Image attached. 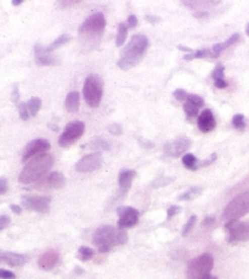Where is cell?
I'll list each match as a JSON object with an SVG mask.
<instances>
[{"label":"cell","instance_id":"1","mask_svg":"<svg viewBox=\"0 0 249 279\" xmlns=\"http://www.w3.org/2000/svg\"><path fill=\"white\" fill-rule=\"evenodd\" d=\"M54 163H55L54 156L50 154L34 156L26 163V166L23 167L19 177V181L23 184H32V183L39 182L52 170Z\"/></svg>","mask_w":249,"mask_h":279},{"label":"cell","instance_id":"2","mask_svg":"<svg viewBox=\"0 0 249 279\" xmlns=\"http://www.w3.org/2000/svg\"><path fill=\"white\" fill-rule=\"evenodd\" d=\"M147 48H148V39L146 35L141 34V33L133 35L121 54L118 61L119 67L122 70H129V68L136 66L145 56Z\"/></svg>","mask_w":249,"mask_h":279},{"label":"cell","instance_id":"3","mask_svg":"<svg viewBox=\"0 0 249 279\" xmlns=\"http://www.w3.org/2000/svg\"><path fill=\"white\" fill-rule=\"evenodd\" d=\"M128 242V234L124 229H119L112 226H103L96 229L92 236V243L98 251L109 253L112 248L119 247Z\"/></svg>","mask_w":249,"mask_h":279},{"label":"cell","instance_id":"4","mask_svg":"<svg viewBox=\"0 0 249 279\" xmlns=\"http://www.w3.org/2000/svg\"><path fill=\"white\" fill-rule=\"evenodd\" d=\"M83 95L90 107H97L104 95L103 78L98 74H90L86 77L83 87Z\"/></svg>","mask_w":249,"mask_h":279},{"label":"cell","instance_id":"5","mask_svg":"<svg viewBox=\"0 0 249 279\" xmlns=\"http://www.w3.org/2000/svg\"><path fill=\"white\" fill-rule=\"evenodd\" d=\"M249 212V190L237 195L229 203L223 212V220L226 222L237 221Z\"/></svg>","mask_w":249,"mask_h":279},{"label":"cell","instance_id":"6","mask_svg":"<svg viewBox=\"0 0 249 279\" xmlns=\"http://www.w3.org/2000/svg\"><path fill=\"white\" fill-rule=\"evenodd\" d=\"M214 266V259L211 254H203L188 263L186 277L187 279H201L209 274Z\"/></svg>","mask_w":249,"mask_h":279},{"label":"cell","instance_id":"7","mask_svg":"<svg viewBox=\"0 0 249 279\" xmlns=\"http://www.w3.org/2000/svg\"><path fill=\"white\" fill-rule=\"evenodd\" d=\"M105 27H106V19H105L104 14L96 13L89 16L82 26L79 27V34L80 35H89L92 39H98L103 35Z\"/></svg>","mask_w":249,"mask_h":279},{"label":"cell","instance_id":"8","mask_svg":"<svg viewBox=\"0 0 249 279\" xmlns=\"http://www.w3.org/2000/svg\"><path fill=\"white\" fill-rule=\"evenodd\" d=\"M85 132V125L82 121H73L66 126L64 133L59 138L60 146H70L74 142H77Z\"/></svg>","mask_w":249,"mask_h":279},{"label":"cell","instance_id":"9","mask_svg":"<svg viewBox=\"0 0 249 279\" xmlns=\"http://www.w3.org/2000/svg\"><path fill=\"white\" fill-rule=\"evenodd\" d=\"M225 228L229 232V243L249 241V223L247 222H227Z\"/></svg>","mask_w":249,"mask_h":279},{"label":"cell","instance_id":"10","mask_svg":"<svg viewBox=\"0 0 249 279\" xmlns=\"http://www.w3.org/2000/svg\"><path fill=\"white\" fill-rule=\"evenodd\" d=\"M103 165V155L100 152H92L83 156L79 161L76 164L77 172L80 173H90L98 170Z\"/></svg>","mask_w":249,"mask_h":279},{"label":"cell","instance_id":"11","mask_svg":"<svg viewBox=\"0 0 249 279\" xmlns=\"http://www.w3.org/2000/svg\"><path fill=\"white\" fill-rule=\"evenodd\" d=\"M192 142L186 137H179L164 145V152L170 157H180L191 148Z\"/></svg>","mask_w":249,"mask_h":279},{"label":"cell","instance_id":"12","mask_svg":"<svg viewBox=\"0 0 249 279\" xmlns=\"http://www.w3.org/2000/svg\"><path fill=\"white\" fill-rule=\"evenodd\" d=\"M118 212L119 229H127V228L134 227L139 221V211L136 209L130 208V206H122L117 209Z\"/></svg>","mask_w":249,"mask_h":279},{"label":"cell","instance_id":"13","mask_svg":"<svg viewBox=\"0 0 249 279\" xmlns=\"http://www.w3.org/2000/svg\"><path fill=\"white\" fill-rule=\"evenodd\" d=\"M50 149V143L47 142L46 139H34L32 140L31 143L27 144L25 151H23V156H22V161L23 163H27L28 160H31L32 157L34 156L45 154L47 150Z\"/></svg>","mask_w":249,"mask_h":279},{"label":"cell","instance_id":"14","mask_svg":"<svg viewBox=\"0 0 249 279\" xmlns=\"http://www.w3.org/2000/svg\"><path fill=\"white\" fill-rule=\"evenodd\" d=\"M50 202L52 199L49 196H23L22 205L27 210L46 214L50 210Z\"/></svg>","mask_w":249,"mask_h":279},{"label":"cell","instance_id":"15","mask_svg":"<svg viewBox=\"0 0 249 279\" xmlns=\"http://www.w3.org/2000/svg\"><path fill=\"white\" fill-rule=\"evenodd\" d=\"M65 183V176L61 172H53L37 182V185L34 188L43 189V190L45 189H60L64 187Z\"/></svg>","mask_w":249,"mask_h":279},{"label":"cell","instance_id":"16","mask_svg":"<svg viewBox=\"0 0 249 279\" xmlns=\"http://www.w3.org/2000/svg\"><path fill=\"white\" fill-rule=\"evenodd\" d=\"M198 128L203 133H209L215 128L217 126V121H215V117L213 115V112L209 109L203 110V112L198 116L197 119Z\"/></svg>","mask_w":249,"mask_h":279},{"label":"cell","instance_id":"17","mask_svg":"<svg viewBox=\"0 0 249 279\" xmlns=\"http://www.w3.org/2000/svg\"><path fill=\"white\" fill-rule=\"evenodd\" d=\"M27 261H28V257L26 255L0 251V263H5L11 267H20L25 265Z\"/></svg>","mask_w":249,"mask_h":279},{"label":"cell","instance_id":"18","mask_svg":"<svg viewBox=\"0 0 249 279\" xmlns=\"http://www.w3.org/2000/svg\"><path fill=\"white\" fill-rule=\"evenodd\" d=\"M35 53V62L40 66H54L59 64V60L56 56H53L52 54H46L43 50V46L37 44L34 47Z\"/></svg>","mask_w":249,"mask_h":279},{"label":"cell","instance_id":"19","mask_svg":"<svg viewBox=\"0 0 249 279\" xmlns=\"http://www.w3.org/2000/svg\"><path fill=\"white\" fill-rule=\"evenodd\" d=\"M58 261H59L58 251L50 250V251H46V253L41 255L40 259H39V261H38V265L41 269L49 271V269H52L56 266Z\"/></svg>","mask_w":249,"mask_h":279},{"label":"cell","instance_id":"20","mask_svg":"<svg viewBox=\"0 0 249 279\" xmlns=\"http://www.w3.org/2000/svg\"><path fill=\"white\" fill-rule=\"evenodd\" d=\"M136 176V172L133 170H124L119 173V189H121V193L125 194L128 193V190L131 187V183H133V179Z\"/></svg>","mask_w":249,"mask_h":279},{"label":"cell","instance_id":"21","mask_svg":"<svg viewBox=\"0 0 249 279\" xmlns=\"http://www.w3.org/2000/svg\"><path fill=\"white\" fill-rule=\"evenodd\" d=\"M79 104H80V98L79 93L78 92H71L70 94H67L65 100V107L68 112L74 113L79 110Z\"/></svg>","mask_w":249,"mask_h":279},{"label":"cell","instance_id":"22","mask_svg":"<svg viewBox=\"0 0 249 279\" xmlns=\"http://www.w3.org/2000/svg\"><path fill=\"white\" fill-rule=\"evenodd\" d=\"M212 78L214 81V85L219 89H224L227 87V82L225 81V74H224V66L223 65H217V67L214 68L212 73Z\"/></svg>","mask_w":249,"mask_h":279},{"label":"cell","instance_id":"23","mask_svg":"<svg viewBox=\"0 0 249 279\" xmlns=\"http://www.w3.org/2000/svg\"><path fill=\"white\" fill-rule=\"evenodd\" d=\"M182 165L190 171H196L201 167V163L193 154H185L182 156Z\"/></svg>","mask_w":249,"mask_h":279},{"label":"cell","instance_id":"24","mask_svg":"<svg viewBox=\"0 0 249 279\" xmlns=\"http://www.w3.org/2000/svg\"><path fill=\"white\" fill-rule=\"evenodd\" d=\"M70 39H71V37L68 34H62L61 37L55 39V41H54L49 47H43V50L46 54H52L55 49H58V48L62 47L64 44L68 43V42H70Z\"/></svg>","mask_w":249,"mask_h":279},{"label":"cell","instance_id":"25","mask_svg":"<svg viewBox=\"0 0 249 279\" xmlns=\"http://www.w3.org/2000/svg\"><path fill=\"white\" fill-rule=\"evenodd\" d=\"M89 148L95 150V152L96 150H110L111 144L110 142H107V140H105L104 138L96 137L89 143Z\"/></svg>","mask_w":249,"mask_h":279},{"label":"cell","instance_id":"26","mask_svg":"<svg viewBox=\"0 0 249 279\" xmlns=\"http://www.w3.org/2000/svg\"><path fill=\"white\" fill-rule=\"evenodd\" d=\"M128 35V26L125 23H119L118 26V33L116 37V46L122 47L125 43V39Z\"/></svg>","mask_w":249,"mask_h":279},{"label":"cell","instance_id":"27","mask_svg":"<svg viewBox=\"0 0 249 279\" xmlns=\"http://www.w3.org/2000/svg\"><path fill=\"white\" fill-rule=\"evenodd\" d=\"M41 106V100L39 98H32L31 100L27 103V107H28V112L29 116H35L38 113V111L40 110Z\"/></svg>","mask_w":249,"mask_h":279},{"label":"cell","instance_id":"28","mask_svg":"<svg viewBox=\"0 0 249 279\" xmlns=\"http://www.w3.org/2000/svg\"><path fill=\"white\" fill-rule=\"evenodd\" d=\"M207 56L211 58V49H200L196 50V52L188 54V55L184 56L185 60L190 61V60H194V59H205Z\"/></svg>","mask_w":249,"mask_h":279},{"label":"cell","instance_id":"29","mask_svg":"<svg viewBox=\"0 0 249 279\" xmlns=\"http://www.w3.org/2000/svg\"><path fill=\"white\" fill-rule=\"evenodd\" d=\"M203 191V189L201 187H192L188 189L186 193H184L182 195H180L179 200H192L193 197H196Z\"/></svg>","mask_w":249,"mask_h":279},{"label":"cell","instance_id":"30","mask_svg":"<svg viewBox=\"0 0 249 279\" xmlns=\"http://www.w3.org/2000/svg\"><path fill=\"white\" fill-rule=\"evenodd\" d=\"M184 111H185L186 117H187L188 121H191V119L193 118V117H196V116H197L198 111H200V107L194 106L193 104H191V103H190V101H185V104H184Z\"/></svg>","mask_w":249,"mask_h":279},{"label":"cell","instance_id":"31","mask_svg":"<svg viewBox=\"0 0 249 279\" xmlns=\"http://www.w3.org/2000/svg\"><path fill=\"white\" fill-rule=\"evenodd\" d=\"M92 255H94V251H92L90 248L82 247L79 248V250H78V259L82 261L90 260L92 257Z\"/></svg>","mask_w":249,"mask_h":279},{"label":"cell","instance_id":"32","mask_svg":"<svg viewBox=\"0 0 249 279\" xmlns=\"http://www.w3.org/2000/svg\"><path fill=\"white\" fill-rule=\"evenodd\" d=\"M232 125H233V127L237 128V130H239V131L244 130V127H245L244 116L241 115V113H237V115L232 117Z\"/></svg>","mask_w":249,"mask_h":279},{"label":"cell","instance_id":"33","mask_svg":"<svg viewBox=\"0 0 249 279\" xmlns=\"http://www.w3.org/2000/svg\"><path fill=\"white\" fill-rule=\"evenodd\" d=\"M186 101H190L191 104H193L194 106L197 107H202L203 104H205V100H203L202 97H200V95L196 94H188L187 99H186Z\"/></svg>","mask_w":249,"mask_h":279},{"label":"cell","instance_id":"34","mask_svg":"<svg viewBox=\"0 0 249 279\" xmlns=\"http://www.w3.org/2000/svg\"><path fill=\"white\" fill-rule=\"evenodd\" d=\"M196 221H197V216H191L190 218H188L187 223L185 224L184 228H182V235H187L188 233L191 232V229L193 228L194 224H196Z\"/></svg>","mask_w":249,"mask_h":279},{"label":"cell","instance_id":"35","mask_svg":"<svg viewBox=\"0 0 249 279\" xmlns=\"http://www.w3.org/2000/svg\"><path fill=\"white\" fill-rule=\"evenodd\" d=\"M239 39V34L238 33H235V34H232L231 37L227 39V41H225L224 43H220L221 44V48H223V50L227 49V48H230L231 46H233V44L236 43V42H238Z\"/></svg>","mask_w":249,"mask_h":279},{"label":"cell","instance_id":"36","mask_svg":"<svg viewBox=\"0 0 249 279\" xmlns=\"http://www.w3.org/2000/svg\"><path fill=\"white\" fill-rule=\"evenodd\" d=\"M17 106H19L20 117L23 119V121H27V119L29 118V112H28V107H27V103H20Z\"/></svg>","mask_w":249,"mask_h":279},{"label":"cell","instance_id":"37","mask_svg":"<svg viewBox=\"0 0 249 279\" xmlns=\"http://www.w3.org/2000/svg\"><path fill=\"white\" fill-rule=\"evenodd\" d=\"M187 97L188 94L184 91V89H176V91L174 92V98L179 101H186Z\"/></svg>","mask_w":249,"mask_h":279},{"label":"cell","instance_id":"38","mask_svg":"<svg viewBox=\"0 0 249 279\" xmlns=\"http://www.w3.org/2000/svg\"><path fill=\"white\" fill-rule=\"evenodd\" d=\"M170 182H173V179L172 178H163V177H162V178L160 179H157V181H155L154 183H152V187H163V185H167V184H169Z\"/></svg>","mask_w":249,"mask_h":279},{"label":"cell","instance_id":"39","mask_svg":"<svg viewBox=\"0 0 249 279\" xmlns=\"http://www.w3.org/2000/svg\"><path fill=\"white\" fill-rule=\"evenodd\" d=\"M16 275L11 271H7V269H0V279H15Z\"/></svg>","mask_w":249,"mask_h":279},{"label":"cell","instance_id":"40","mask_svg":"<svg viewBox=\"0 0 249 279\" xmlns=\"http://www.w3.org/2000/svg\"><path fill=\"white\" fill-rule=\"evenodd\" d=\"M109 131L113 136H121L122 134V127L119 125H111L109 127Z\"/></svg>","mask_w":249,"mask_h":279},{"label":"cell","instance_id":"41","mask_svg":"<svg viewBox=\"0 0 249 279\" xmlns=\"http://www.w3.org/2000/svg\"><path fill=\"white\" fill-rule=\"evenodd\" d=\"M127 26L128 28H135L137 26V17L135 15H130L127 20Z\"/></svg>","mask_w":249,"mask_h":279},{"label":"cell","instance_id":"42","mask_svg":"<svg viewBox=\"0 0 249 279\" xmlns=\"http://www.w3.org/2000/svg\"><path fill=\"white\" fill-rule=\"evenodd\" d=\"M180 210L181 209H180L179 206H170V208L168 209V216H167L168 220H170V218H173L176 214H179Z\"/></svg>","mask_w":249,"mask_h":279},{"label":"cell","instance_id":"43","mask_svg":"<svg viewBox=\"0 0 249 279\" xmlns=\"http://www.w3.org/2000/svg\"><path fill=\"white\" fill-rule=\"evenodd\" d=\"M10 224V217L8 216H0V230L5 229Z\"/></svg>","mask_w":249,"mask_h":279},{"label":"cell","instance_id":"44","mask_svg":"<svg viewBox=\"0 0 249 279\" xmlns=\"http://www.w3.org/2000/svg\"><path fill=\"white\" fill-rule=\"evenodd\" d=\"M8 181L7 178H4V177H2L0 178V195L5 194L8 191Z\"/></svg>","mask_w":249,"mask_h":279},{"label":"cell","instance_id":"45","mask_svg":"<svg viewBox=\"0 0 249 279\" xmlns=\"http://www.w3.org/2000/svg\"><path fill=\"white\" fill-rule=\"evenodd\" d=\"M19 99H20V93H19V88H17V86L14 87V91H13V101L15 104L19 105Z\"/></svg>","mask_w":249,"mask_h":279},{"label":"cell","instance_id":"46","mask_svg":"<svg viewBox=\"0 0 249 279\" xmlns=\"http://www.w3.org/2000/svg\"><path fill=\"white\" fill-rule=\"evenodd\" d=\"M193 16L197 17V19H203V17H208L209 13H207V11H196V13H193Z\"/></svg>","mask_w":249,"mask_h":279},{"label":"cell","instance_id":"47","mask_svg":"<svg viewBox=\"0 0 249 279\" xmlns=\"http://www.w3.org/2000/svg\"><path fill=\"white\" fill-rule=\"evenodd\" d=\"M10 209L13 210V212H15V214H16V215H20L21 212H22V209H21L19 205H14V204L10 206Z\"/></svg>","mask_w":249,"mask_h":279},{"label":"cell","instance_id":"48","mask_svg":"<svg viewBox=\"0 0 249 279\" xmlns=\"http://www.w3.org/2000/svg\"><path fill=\"white\" fill-rule=\"evenodd\" d=\"M146 20H147V21H150V22H151V23H156V22H158V21H160V17H157V16H151V15H147V16H146Z\"/></svg>","mask_w":249,"mask_h":279},{"label":"cell","instance_id":"49","mask_svg":"<svg viewBox=\"0 0 249 279\" xmlns=\"http://www.w3.org/2000/svg\"><path fill=\"white\" fill-rule=\"evenodd\" d=\"M214 221H215L214 217H207L206 220L203 221V224H205V226H211V224L214 223Z\"/></svg>","mask_w":249,"mask_h":279},{"label":"cell","instance_id":"50","mask_svg":"<svg viewBox=\"0 0 249 279\" xmlns=\"http://www.w3.org/2000/svg\"><path fill=\"white\" fill-rule=\"evenodd\" d=\"M179 49L182 50V52H190V54L193 53V50L190 49V48H186V47H182V46H179Z\"/></svg>","mask_w":249,"mask_h":279},{"label":"cell","instance_id":"51","mask_svg":"<svg viewBox=\"0 0 249 279\" xmlns=\"http://www.w3.org/2000/svg\"><path fill=\"white\" fill-rule=\"evenodd\" d=\"M22 4V0H16V2H13V5L14 7H17V5Z\"/></svg>","mask_w":249,"mask_h":279},{"label":"cell","instance_id":"52","mask_svg":"<svg viewBox=\"0 0 249 279\" xmlns=\"http://www.w3.org/2000/svg\"><path fill=\"white\" fill-rule=\"evenodd\" d=\"M201 279H218L217 277H213V275L211 274H208V275H206V277H203V278H201Z\"/></svg>","mask_w":249,"mask_h":279},{"label":"cell","instance_id":"53","mask_svg":"<svg viewBox=\"0 0 249 279\" xmlns=\"http://www.w3.org/2000/svg\"><path fill=\"white\" fill-rule=\"evenodd\" d=\"M245 32H247V34H248V37H249V23L247 25V28H245Z\"/></svg>","mask_w":249,"mask_h":279}]
</instances>
